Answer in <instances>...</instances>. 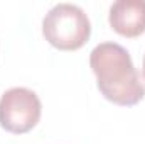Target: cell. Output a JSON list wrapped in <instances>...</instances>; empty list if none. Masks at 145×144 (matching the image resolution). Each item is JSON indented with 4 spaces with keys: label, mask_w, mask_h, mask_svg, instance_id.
<instances>
[{
    "label": "cell",
    "mask_w": 145,
    "mask_h": 144,
    "mask_svg": "<svg viewBox=\"0 0 145 144\" xmlns=\"http://www.w3.org/2000/svg\"><path fill=\"white\" fill-rule=\"evenodd\" d=\"M89 66L101 95L116 105H135L145 97V83L130 53L118 42H100L89 54Z\"/></svg>",
    "instance_id": "obj_1"
},
{
    "label": "cell",
    "mask_w": 145,
    "mask_h": 144,
    "mask_svg": "<svg viewBox=\"0 0 145 144\" xmlns=\"http://www.w3.org/2000/svg\"><path fill=\"white\" fill-rule=\"evenodd\" d=\"M108 22L115 32L137 37L145 32V0H116L111 3Z\"/></svg>",
    "instance_id": "obj_4"
},
{
    "label": "cell",
    "mask_w": 145,
    "mask_h": 144,
    "mask_svg": "<svg viewBox=\"0 0 145 144\" xmlns=\"http://www.w3.org/2000/svg\"><path fill=\"white\" fill-rule=\"evenodd\" d=\"M42 34L51 46L63 51H74L88 42L91 22L79 5L63 2L44 15Z\"/></svg>",
    "instance_id": "obj_2"
},
{
    "label": "cell",
    "mask_w": 145,
    "mask_h": 144,
    "mask_svg": "<svg viewBox=\"0 0 145 144\" xmlns=\"http://www.w3.org/2000/svg\"><path fill=\"white\" fill-rule=\"evenodd\" d=\"M42 104L36 92L25 87L8 88L0 97V126L14 134L29 132L40 119Z\"/></svg>",
    "instance_id": "obj_3"
},
{
    "label": "cell",
    "mask_w": 145,
    "mask_h": 144,
    "mask_svg": "<svg viewBox=\"0 0 145 144\" xmlns=\"http://www.w3.org/2000/svg\"><path fill=\"white\" fill-rule=\"evenodd\" d=\"M142 71H144V76H145V54H144V63H142Z\"/></svg>",
    "instance_id": "obj_5"
}]
</instances>
